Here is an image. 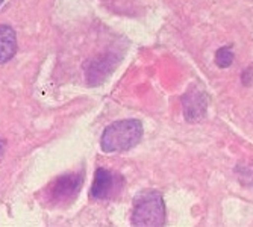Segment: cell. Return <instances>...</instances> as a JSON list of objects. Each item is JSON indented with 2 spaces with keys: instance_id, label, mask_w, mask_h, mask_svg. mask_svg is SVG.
Listing matches in <instances>:
<instances>
[{
  "instance_id": "cell-10",
  "label": "cell",
  "mask_w": 253,
  "mask_h": 227,
  "mask_svg": "<svg viewBox=\"0 0 253 227\" xmlns=\"http://www.w3.org/2000/svg\"><path fill=\"white\" fill-rule=\"evenodd\" d=\"M3 3V0H0V5H2Z\"/></svg>"
},
{
  "instance_id": "cell-5",
  "label": "cell",
  "mask_w": 253,
  "mask_h": 227,
  "mask_svg": "<svg viewBox=\"0 0 253 227\" xmlns=\"http://www.w3.org/2000/svg\"><path fill=\"white\" fill-rule=\"evenodd\" d=\"M116 185V180H114V174L105 168H99L94 174V182L93 187H91V194L94 198H106Z\"/></svg>"
},
{
  "instance_id": "cell-3",
  "label": "cell",
  "mask_w": 253,
  "mask_h": 227,
  "mask_svg": "<svg viewBox=\"0 0 253 227\" xmlns=\"http://www.w3.org/2000/svg\"><path fill=\"white\" fill-rule=\"evenodd\" d=\"M183 114L190 123H200L206 117V96L197 86H191L182 97Z\"/></svg>"
},
{
  "instance_id": "cell-7",
  "label": "cell",
  "mask_w": 253,
  "mask_h": 227,
  "mask_svg": "<svg viewBox=\"0 0 253 227\" xmlns=\"http://www.w3.org/2000/svg\"><path fill=\"white\" fill-rule=\"evenodd\" d=\"M109 61L108 58L103 61H94L93 64L89 65V70H88V82L89 83H99L100 82V75H103V77L108 76L109 73Z\"/></svg>"
},
{
  "instance_id": "cell-4",
  "label": "cell",
  "mask_w": 253,
  "mask_h": 227,
  "mask_svg": "<svg viewBox=\"0 0 253 227\" xmlns=\"http://www.w3.org/2000/svg\"><path fill=\"white\" fill-rule=\"evenodd\" d=\"M82 187V176L81 174H65L55 180V184L50 187V198L56 203H64L72 200Z\"/></svg>"
},
{
  "instance_id": "cell-2",
  "label": "cell",
  "mask_w": 253,
  "mask_h": 227,
  "mask_svg": "<svg viewBox=\"0 0 253 227\" xmlns=\"http://www.w3.org/2000/svg\"><path fill=\"white\" fill-rule=\"evenodd\" d=\"M166 223V204L159 192L147 191L141 192L135 198L133 212H132V224L133 226H147L158 227Z\"/></svg>"
},
{
  "instance_id": "cell-1",
  "label": "cell",
  "mask_w": 253,
  "mask_h": 227,
  "mask_svg": "<svg viewBox=\"0 0 253 227\" xmlns=\"http://www.w3.org/2000/svg\"><path fill=\"white\" fill-rule=\"evenodd\" d=\"M143 138V124L138 120H122L109 124L102 135L100 146L105 153L126 151Z\"/></svg>"
},
{
  "instance_id": "cell-6",
  "label": "cell",
  "mask_w": 253,
  "mask_h": 227,
  "mask_svg": "<svg viewBox=\"0 0 253 227\" xmlns=\"http://www.w3.org/2000/svg\"><path fill=\"white\" fill-rule=\"evenodd\" d=\"M17 52V37L12 28L0 25V64L8 62Z\"/></svg>"
},
{
  "instance_id": "cell-8",
  "label": "cell",
  "mask_w": 253,
  "mask_h": 227,
  "mask_svg": "<svg viewBox=\"0 0 253 227\" xmlns=\"http://www.w3.org/2000/svg\"><path fill=\"white\" fill-rule=\"evenodd\" d=\"M234 62V52L231 47H221L215 53V64L220 68H227L231 67Z\"/></svg>"
},
{
  "instance_id": "cell-9",
  "label": "cell",
  "mask_w": 253,
  "mask_h": 227,
  "mask_svg": "<svg viewBox=\"0 0 253 227\" xmlns=\"http://www.w3.org/2000/svg\"><path fill=\"white\" fill-rule=\"evenodd\" d=\"M3 153H5V141L0 138V159L3 157Z\"/></svg>"
}]
</instances>
